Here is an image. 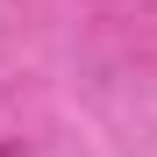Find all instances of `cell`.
Segmentation results:
<instances>
[]
</instances>
